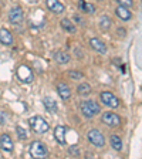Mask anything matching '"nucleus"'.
<instances>
[{
  "label": "nucleus",
  "mask_w": 142,
  "mask_h": 159,
  "mask_svg": "<svg viewBox=\"0 0 142 159\" xmlns=\"http://www.w3.org/2000/svg\"><path fill=\"white\" fill-rule=\"evenodd\" d=\"M80 111L85 118H93L97 114L101 112V108L94 99H85V101L80 102Z\"/></svg>",
  "instance_id": "1"
},
{
  "label": "nucleus",
  "mask_w": 142,
  "mask_h": 159,
  "mask_svg": "<svg viewBox=\"0 0 142 159\" xmlns=\"http://www.w3.org/2000/svg\"><path fill=\"white\" fill-rule=\"evenodd\" d=\"M91 85L89 84H87V83H83V84H80L78 87H77V94L78 95H81V97H87V95H89L91 94Z\"/></svg>",
  "instance_id": "18"
},
{
  "label": "nucleus",
  "mask_w": 142,
  "mask_h": 159,
  "mask_svg": "<svg viewBox=\"0 0 142 159\" xmlns=\"http://www.w3.org/2000/svg\"><path fill=\"white\" fill-rule=\"evenodd\" d=\"M101 122L107 126H118L121 124V118H119L117 114L114 112H104L103 116H101Z\"/></svg>",
  "instance_id": "7"
},
{
  "label": "nucleus",
  "mask_w": 142,
  "mask_h": 159,
  "mask_svg": "<svg viewBox=\"0 0 142 159\" xmlns=\"http://www.w3.org/2000/svg\"><path fill=\"white\" fill-rule=\"evenodd\" d=\"M115 13H117V16H118L119 19L122 20V21H128V20H131V17H132V14H131V10H128V7L121 6V4L117 7Z\"/></svg>",
  "instance_id": "14"
},
{
  "label": "nucleus",
  "mask_w": 142,
  "mask_h": 159,
  "mask_svg": "<svg viewBox=\"0 0 142 159\" xmlns=\"http://www.w3.org/2000/svg\"><path fill=\"white\" fill-rule=\"evenodd\" d=\"M109 142H111V146H112L115 151H121L122 149V141H121V138H119L118 135H111V138H109Z\"/></svg>",
  "instance_id": "21"
},
{
  "label": "nucleus",
  "mask_w": 142,
  "mask_h": 159,
  "mask_svg": "<svg viewBox=\"0 0 142 159\" xmlns=\"http://www.w3.org/2000/svg\"><path fill=\"white\" fill-rule=\"evenodd\" d=\"M9 21L11 24H19L23 21V10L21 7H13L9 11Z\"/></svg>",
  "instance_id": "8"
},
{
  "label": "nucleus",
  "mask_w": 142,
  "mask_h": 159,
  "mask_svg": "<svg viewBox=\"0 0 142 159\" xmlns=\"http://www.w3.org/2000/svg\"><path fill=\"white\" fill-rule=\"evenodd\" d=\"M46 4L50 11H53V13H56V14L63 13L64 10H66V6H64L61 2H58V0H46Z\"/></svg>",
  "instance_id": "9"
},
{
  "label": "nucleus",
  "mask_w": 142,
  "mask_h": 159,
  "mask_svg": "<svg viewBox=\"0 0 142 159\" xmlns=\"http://www.w3.org/2000/svg\"><path fill=\"white\" fill-rule=\"evenodd\" d=\"M30 128L33 129L36 134H44L50 129V125L47 124V121L43 118V116H31L29 119Z\"/></svg>",
  "instance_id": "2"
},
{
  "label": "nucleus",
  "mask_w": 142,
  "mask_h": 159,
  "mask_svg": "<svg viewBox=\"0 0 142 159\" xmlns=\"http://www.w3.org/2000/svg\"><path fill=\"white\" fill-rule=\"evenodd\" d=\"M29 2H31V3H36V2H39V0H29Z\"/></svg>",
  "instance_id": "29"
},
{
  "label": "nucleus",
  "mask_w": 142,
  "mask_h": 159,
  "mask_svg": "<svg viewBox=\"0 0 142 159\" xmlns=\"http://www.w3.org/2000/svg\"><path fill=\"white\" fill-rule=\"evenodd\" d=\"M17 78L21 81V83H31L33 81V71L30 70V67L27 66H20L16 71Z\"/></svg>",
  "instance_id": "6"
},
{
  "label": "nucleus",
  "mask_w": 142,
  "mask_h": 159,
  "mask_svg": "<svg viewBox=\"0 0 142 159\" xmlns=\"http://www.w3.org/2000/svg\"><path fill=\"white\" fill-rule=\"evenodd\" d=\"M117 2H118V4L125 6V7H131V6H132V0H117Z\"/></svg>",
  "instance_id": "25"
},
{
  "label": "nucleus",
  "mask_w": 142,
  "mask_h": 159,
  "mask_svg": "<svg viewBox=\"0 0 142 159\" xmlns=\"http://www.w3.org/2000/svg\"><path fill=\"white\" fill-rule=\"evenodd\" d=\"M66 131H67L66 126H63V125L56 126V129H54V136H56L57 142L61 143V145L66 143Z\"/></svg>",
  "instance_id": "15"
},
{
  "label": "nucleus",
  "mask_w": 142,
  "mask_h": 159,
  "mask_svg": "<svg viewBox=\"0 0 142 159\" xmlns=\"http://www.w3.org/2000/svg\"><path fill=\"white\" fill-rule=\"evenodd\" d=\"M87 136H88L89 142L93 143L94 146H97V148L105 146V138H104V135L101 134V131H98V129H91V131H88Z\"/></svg>",
  "instance_id": "4"
},
{
  "label": "nucleus",
  "mask_w": 142,
  "mask_h": 159,
  "mask_svg": "<svg viewBox=\"0 0 142 159\" xmlns=\"http://www.w3.org/2000/svg\"><path fill=\"white\" fill-rule=\"evenodd\" d=\"M78 7H80V10H81L83 13H85V14H93L94 11H95V7H94V4L88 3V2H85V0H80Z\"/></svg>",
  "instance_id": "16"
},
{
  "label": "nucleus",
  "mask_w": 142,
  "mask_h": 159,
  "mask_svg": "<svg viewBox=\"0 0 142 159\" xmlns=\"http://www.w3.org/2000/svg\"><path fill=\"white\" fill-rule=\"evenodd\" d=\"M89 46H91V48H93L94 51H97V53H99V54H105L107 53V44L104 43L103 40L91 39L89 40Z\"/></svg>",
  "instance_id": "10"
},
{
  "label": "nucleus",
  "mask_w": 142,
  "mask_h": 159,
  "mask_svg": "<svg viewBox=\"0 0 142 159\" xmlns=\"http://www.w3.org/2000/svg\"><path fill=\"white\" fill-rule=\"evenodd\" d=\"M117 34H118V37H125V29H118L117 30Z\"/></svg>",
  "instance_id": "28"
},
{
  "label": "nucleus",
  "mask_w": 142,
  "mask_h": 159,
  "mask_svg": "<svg viewBox=\"0 0 142 159\" xmlns=\"http://www.w3.org/2000/svg\"><path fill=\"white\" fill-rule=\"evenodd\" d=\"M0 43L4 44V46H11L13 44V36L7 29L2 27L0 29Z\"/></svg>",
  "instance_id": "12"
},
{
  "label": "nucleus",
  "mask_w": 142,
  "mask_h": 159,
  "mask_svg": "<svg viewBox=\"0 0 142 159\" xmlns=\"http://www.w3.org/2000/svg\"><path fill=\"white\" fill-rule=\"evenodd\" d=\"M57 93L63 98V101H67L71 97V88L66 83H60V84H57Z\"/></svg>",
  "instance_id": "11"
},
{
  "label": "nucleus",
  "mask_w": 142,
  "mask_h": 159,
  "mask_svg": "<svg viewBox=\"0 0 142 159\" xmlns=\"http://www.w3.org/2000/svg\"><path fill=\"white\" fill-rule=\"evenodd\" d=\"M73 20H76L77 23H78V24H81V26H83V24H84V21H83V19H81V17H80V16H77V14H74V17H73Z\"/></svg>",
  "instance_id": "27"
},
{
  "label": "nucleus",
  "mask_w": 142,
  "mask_h": 159,
  "mask_svg": "<svg viewBox=\"0 0 142 159\" xmlns=\"http://www.w3.org/2000/svg\"><path fill=\"white\" fill-rule=\"evenodd\" d=\"M99 98H101V101H103L104 105L109 107V108H118L119 107V99L117 98L112 93H109V91H104V93H101Z\"/></svg>",
  "instance_id": "5"
},
{
  "label": "nucleus",
  "mask_w": 142,
  "mask_h": 159,
  "mask_svg": "<svg viewBox=\"0 0 142 159\" xmlns=\"http://www.w3.org/2000/svg\"><path fill=\"white\" fill-rule=\"evenodd\" d=\"M111 19H109L108 16H103L101 17V21H99V26H101V29L103 30H108L109 27H111Z\"/></svg>",
  "instance_id": "22"
},
{
  "label": "nucleus",
  "mask_w": 142,
  "mask_h": 159,
  "mask_svg": "<svg viewBox=\"0 0 142 159\" xmlns=\"http://www.w3.org/2000/svg\"><path fill=\"white\" fill-rule=\"evenodd\" d=\"M0 148L6 151V152H11L13 151V142H11V139L7 134H3V135H0Z\"/></svg>",
  "instance_id": "13"
},
{
  "label": "nucleus",
  "mask_w": 142,
  "mask_h": 159,
  "mask_svg": "<svg viewBox=\"0 0 142 159\" xmlns=\"http://www.w3.org/2000/svg\"><path fill=\"white\" fill-rule=\"evenodd\" d=\"M67 75H68L71 80H81V78H84V74L80 73V71H76V70H70V71H67Z\"/></svg>",
  "instance_id": "23"
},
{
  "label": "nucleus",
  "mask_w": 142,
  "mask_h": 159,
  "mask_svg": "<svg viewBox=\"0 0 142 159\" xmlns=\"http://www.w3.org/2000/svg\"><path fill=\"white\" fill-rule=\"evenodd\" d=\"M16 132H17V135H19L20 139H26L27 138V132H26V129H24L23 126H16Z\"/></svg>",
  "instance_id": "24"
},
{
  "label": "nucleus",
  "mask_w": 142,
  "mask_h": 159,
  "mask_svg": "<svg viewBox=\"0 0 142 159\" xmlns=\"http://www.w3.org/2000/svg\"><path fill=\"white\" fill-rule=\"evenodd\" d=\"M60 26H61L63 30H66L67 33H76V26H74V23L70 19H63Z\"/></svg>",
  "instance_id": "17"
},
{
  "label": "nucleus",
  "mask_w": 142,
  "mask_h": 159,
  "mask_svg": "<svg viewBox=\"0 0 142 159\" xmlns=\"http://www.w3.org/2000/svg\"><path fill=\"white\" fill-rule=\"evenodd\" d=\"M43 104H44V107H46V109L48 111V112H56L57 111V104L53 98L46 97V98L43 99Z\"/></svg>",
  "instance_id": "19"
},
{
  "label": "nucleus",
  "mask_w": 142,
  "mask_h": 159,
  "mask_svg": "<svg viewBox=\"0 0 142 159\" xmlns=\"http://www.w3.org/2000/svg\"><path fill=\"white\" fill-rule=\"evenodd\" d=\"M54 58H56V61L58 64H67V63H70V56L66 53V51H57L56 56H54Z\"/></svg>",
  "instance_id": "20"
},
{
  "label": "nucleus",
  "mask_w": 142,
  "mask_h": 159,
  "mask_svg": "<svg viewBox=\"0 0 142 159\" xmlns=\"http://www.w3.org/2000/svg\"><path fill=\"white\" fill-rule=\"evenodd\" d=\"M7 121V114L4 111H0V125H4Z\"/></svg>",
  "instance_id": "26"
},
{
  "label": "nucleus",
  "mask_w": 142,
  "mask_h": 159,
  "mask_svg": "<svg viewBox=\"0 0 142 159\" xmlns=\"http://www.w3.org/2000/svg\"><path fill=\"white\" fill-rule=\"evenodd\" d=\"M30 155L33 158H44V156L48 155V149L43 142L34 141V142L30 143Z\"/></svg>",
  "instance_id": "3"
}]
</instances>
